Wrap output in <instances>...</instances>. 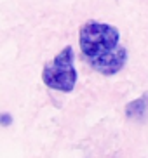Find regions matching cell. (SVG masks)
Wrapping results in <instances>:
<instances>
[{
	"instance_id": "1",
	"label": "cell",
	"mask_w": 148,
	"mask_h": 158,
	"mask_svg": "<svg viewBox=\"0 0 148 158\" xmlns=\"http://www.w3.org/2000/svg\"><path fill=\"white\" fill-rule=\"evenodd\" d=\"M79 47L85 63L103 77L122 71L129 57L119 28L103 21H87L80 26Z\"/></svg>"
},
{
	"instance_id": "3",
	"label": "cell",
	"mask_w": 148,
	"mask_h": 158,
	"mask_svg": "<svg viewBox=\"0 0 148 158\" xmlns=\"http://www.w3.org/2000/svg\"><path fill=\"white\" fill-rule=\"evenodd\" d=\"M11 123H12V115L11 113H0V125L9 127Z\"/></svg>"
},
{
	"instance_id": "2",
	"label": "cell",
	"mask_w": 148,
	"mask_h": 158,
	"mask_svg": "<svg viewBox=\"0 0 148 158\" xmlns=\"http://www.w3.org/2000/svg\"><path fill=\"white\" fill-rule=\"evenodd\" d=\"M77 78L75 51L72 45L63 47L42 70L44 85L58 92H72L77 85Z\"/></svg>"
}]
</instances>
